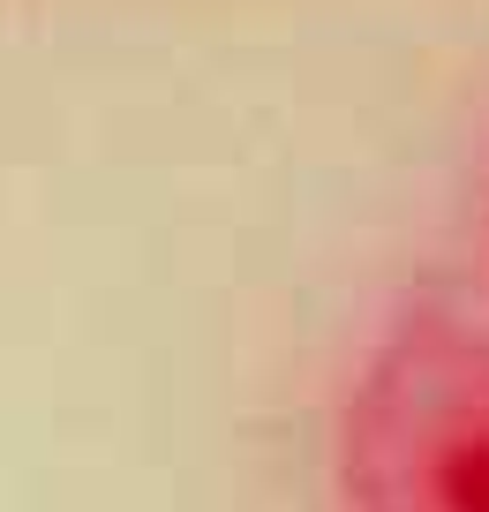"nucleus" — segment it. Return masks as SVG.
<instances>
[{
  "mask_svg": "<svg viewBox=\"0 0 489 512\" xmlns=\"http://www.w3.org/2000/svg\"><path fill=\"white\" fill-rule=\"evenodd\" d=\"M347 512H489V324L407 309L339 400Z\"/></svg>",
  "mask_w": 489,
  "mask_h": 512,
  "instance_id": "nucleus-1",
  "label": "nucleus"
}]
</instances>
